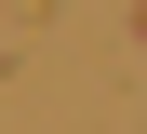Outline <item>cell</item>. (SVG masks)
<instances>
[{
	"instance_id": "1",
	"label": "cell",
	"mask_w": 147,
	"mask_h": 134,
	"mask_svg": "<svg viewBox=\"0 0 147 134\" xmlns=\"http://www.w3.org/2000/svg\"><path fill=\"white\" fill-rule=\"evenodd\" d=\"M134 40H147V14H134Z\"/></svg>"
}]
</instances>
